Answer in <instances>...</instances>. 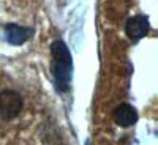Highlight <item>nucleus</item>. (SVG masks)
Here are the masks:
<instances>
[{"mask_svg": "<svg viewBox=\"0 0 158 145\" xmlns=\"http://www.w3.org/2000/svg\"><path fill=\"white\" fill-rule=\"evenodd\" d=\"M52 54V74L56 79V87L60 91L68 90V82L71 79V54L63 41H54L51 46Z\"/></svg>", "mask_w": 158, "mask_h": 145, "instance_id": "obj_1", "label": "nucleus"}, {"mask_svg": "<svg viewBox=\"0 0 158 145\" xmlns=\"http://www.w3.org/2000/svg\"><path fill=\"white\" fill-rule=\"evenodd\" d=\"M24 106L22 96L15 90H3L0 91V118L2 120H11L16 118Z\"/></svg>", "mask_w": 158, "mask_h": 145, "instance_id": "obj_2", "label": "nucleus"}, {"mask_svg": "<svg viewBox=\"0 0 158 145\" xmlns=\"http://www.w3.org/2000/svg\"><path fill=\"white\" fill-rule=\"evenodd\" d=\"M114 120L117 125L128 128V126H133L138 122V114L131 104H120L114 111Z\"/></svg>", "mask_w": 158, "mask_h": 145, "instance_id": "obj_4", "label": "nucleus"}, {"mask_svg": "<svg viewBox=\"0 0 158 145\" xmlns=\"http://www.w3.org/2000/svg\"><path fill=\"white\" fill-rule=\"evenodd\" d=\"M149 19L146 16H135V18H130L127 21V35L131 39H141L142 36H146L149 32Z\"/></svg>", "mask_w": 158, "mask_h": 145, "instance_id": "obj_3", "label": "nucleus"}, {"mask_svg": "<svg viewBox=\"0 0 158 145\" xmlns=\"http://www.w3.org/2000/svg\"><path fill=\"white\" fill-rule=\"evenodd\" d=\"M5 36L11 44H22L32 36V29L22 27V25L16 24H8L5 27Z\"/></svg>", "mask_w": 158, "mask_h": 145, "instance_id": "obj_5", "label": "nucleus"}]
</instances>
